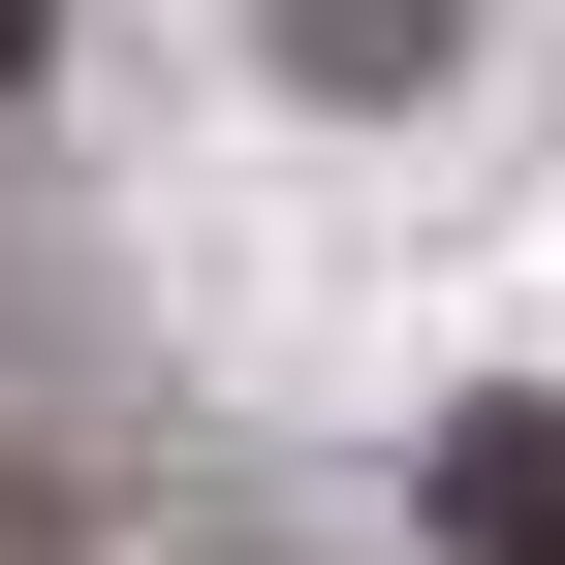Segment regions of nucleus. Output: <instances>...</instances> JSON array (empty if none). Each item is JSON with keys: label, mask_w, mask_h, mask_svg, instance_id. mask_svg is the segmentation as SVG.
<instances>
[{"label": "nucleus", "mask_w": 565, "mask_h": 565, "mask_svg": "<svg viewBox=\"0 0 565 565\" xmlns=\"http://www.w3.org/2000/svg\"><path fill=\"white\" fill-rule=\"evenodd\" d=\"M440 534L471 565H565V408H471V440H440Z\"/></svg>", "instance_id": "obj_1"}, {"label": "nucleus", "mask_w": 565, "mask_h": 565, "mask_svg": "<svg viewBox=\"0 0 565 565\" xmlns=\"http://www.w3.org/2000/svg\"><path fill=\"white\" fill-rule=\"evenodd\" d=\"M440 32H471V0H282V63H315V95H440Z\"/></svg>", "instance_id": "obj_2"}, {"label": "nucleus", "mask_w": 565, "mask_h": 565, "mask_svg": "<svg viewBox=\"0 0 565 565\" xmlns=\"http://www.w3.org/2000/svg\"><path fill=\"white\" fill-rule=\"evenodd\" d=\"M0 565H63V440H32V408H0Z\"/></svg>", "instance_id": "obj_3"}, {"label": "nucleus", "mask_w": 565, "mask_h": 565, "mask_svg": "<svg viewBox=\"0 0 565 565\" xmlns=\"http://www.w3.org/2000/svg\"><path fill=\"white\" fill-rule=\"evenodd\" d=\"M32 63H63V0H0V95H32Z\"/></svg>", "instance_id": "obj_4"}]
</instances>
